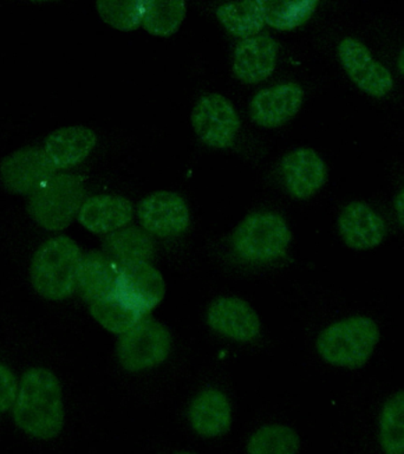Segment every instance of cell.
Wrapping results in <instances>:
<instances>
[{
	"mask_svg": "<svg viewBox=\"0 0 404 454\" xmlns=\"http://www.w3.org/2000/svg\"><path fill=\"white\" fill-rule=\"evenodd\" d=\"M13 419L21 431L34 438L53 439L62 432V386L52 372L32 368L25 372L18 387Z\"/></svg>",
	"mask_w": 404,
	"mask_h": 454,
	"instance_id": "obj_1",
	"label": "cell"
},
{
	"mask_svg": "<svg viewBox=\"0 0 404 454\" xmlns=\"http://www.w3.org/2000/svg\"><path fill=\"white\" fill-rule=\"evenodd\" d=\"M82 259L81 248L69 237L46 240L31 262V283L39 296L62 301L77 289Z\"/></svg>",
	"mask_w": 404,
	"mask_h": 454,
	"instance_id": "obj_2",
	"label": "cell"
},
{
	"mask_svg": "<svg viewBox=\"0 0 404 454\" xmlns=\"http://www.w3.org/2000/svg\"><path fill=\"white\" fill-rule=\"evenodd\" d=\"M378 340L379 329L375 321L365 316H354L322 330L317 350L328 364L354 369L367 364Z\"/></svg>",
	"mask_w": 404,
	"mask_h": 454,
	"instance_id": "obj_3",
	"label": "cell"
},
{
	"mask_svg": "<svg viewBox=\"0 0 404 454\" xmlns=\"http://www.w3.org/2000/svg\"><path fill=\"white\" fill-rule=\"evenodd\" d=\"M85 191L80 177L56 174L28 200V213L43 229L62 231L73 223L83 205Z\"/></svg>",
	"mask_w": 404,
	"mask_h": 454,
	"instance_id": "obj_4",
	"label": "cell"
},
{
	"mask_svg": "<svg viewBox=\"0 0 404 454\" xmlns=\"http://www.w3.org/2000/svg\"><path fill=\"white\" fill-rule=\"evenodd\" d=\"M292 234L285 220L272 212L248 215L233 234L237 254L247 262L276 261L285 254Z\"/></svg>",
	"mask_w": 404,
	"mask_h": 454,
	"instance_id": "obj_5",
	"label": "cell"
},
{
	"mask_svg": "<svg viewBox=\"0 0 404 454\" xmlns=\"http://www.w3.org/2000/svg\"><path fill=\"white\" fill-rule=\"evenodd\" d=\"M172 337L168 329L154 318H144L117 344L120 364L128 372H142L158 367L168 357Z\"/></svg>",
	"mask_w": 404,
	"mask_h": 454,
	"instance_id": "obj_6",
	"label": "cell"
},
{
	"mask_svg": "<svg viewBox=\"0 0 404 454\" xmlns=\"http://www.w3.org/2000/svg\"><path fill=\"white\" fill-rule=\"evenodd\" d=\"M193 129L209 147H230L240 129V119L232 103L220 94L202 96L191 113Z\"/></svg>",
	"mask_w": 404,
	"mask_h": 454,
	"instance_id": "obj_7",
	"label": "cell"
},
{
	"mask_svg": "<svg viewBox=\"0 0 404 454\" xmlns=\"http://www.w3.org/2000/svg\"><path fill=\"white\" fill-rule=\"evenodd\" d=\"M166 294L161 273L148 262L120 265L113 296L128 308L144 315L161 303Z\"/></svg>",
	"mask_w": 404,
	"mask_h": 454,
	"instance_id": "obj_8",
	"label": "cell"
},
{
	"mask_svg": "<svg viewBox=\"0 0 404 454\" xmlns=\"http://www.w3.org/2000/svg\"><path fill=\"white\" fill-rule=\"evenodd\" d=\"M338 56L347 76L361 90L374 98H383L392 91V74L374 59L363 43L344 38L338 45Z\"/></svg>",
	"mask_w": 404,
	"mask_h": 454,
	"instance_id": "obj_9",
	"label": "cell"
},
{
	"mask_svg": "<svg viewBox=\"0 0 404 454\" xmlns=\"http://www.w3.org/2000/svg\"><path fill=\"white\" fill-rule=\"evenodd\" d=\"M142 227L159 238L179 236L190 226V209L181 195L174 192H155L137 207Z\"/></svg>",
	"mask_w": 404,
	"mask_h": 454,
	"instance_id": "obj_10",
	"label": "cell"
},
{
	"mask_svg": "<svg viewBox=\"0 0 404 454\" xmlns=\"http://www.w3.org/2000/svg\"><path fill=\"white\" fill-rule=\"evenodd\" d=\"M0 176L7 191L34 194L56 176V168L44 149L23 148L3 160Z\"/></svg>",
	"mask_w": 404,
	"mask_h": 454,
	"instance_id": "obj_11",
	"label": "cell"
},
{
	"mask_svg": "<svg viewBox=\"0 0 404 454\" xmlns=\"http://www.w3.org/2000/svg\"><path fill=\"white\" fill-rule=\"evenodd\" d=\"M209 326L220 335L239 342H250L259 335L260 318L253 308L237 297H221L209 305Z\"/></svg>",
	"mask_w": 404,
	"mask_h": 454,
	"instance_id": "obj_12",
	"label": "cell"
},
{
	"mask_svg": "<svg viewBox=\"0 0 404 454\" xmlns=\"http://www.w3.org/2000/svg\"><path fill=\"white\" fill-rule=\"evenodd\" d=\"M303 102V89L292 82L262 89L252 99L251 116L254 122L261 127L283 126L296 116Z\"/></svg>",
	"mask_w": 404,
	"mask_h": 454,
	"instance_id": "obj_13",
	"label": "cell"
},
{
	"mask_svg": "<svg viewBox=\"0 0 404 454\" xmlns=\"http://www.w3.org/2000/svg\"><path fill=\"white\" fill-rule=\"evenodd\" d=\"M278 52V43L271 35L245 38L234 50L233 73L244 83L265 81L276 69Z\"/></svg>",
	"mask_w": 404,
	"mask_h": 454,
	"instance_id": "obj_14",
	"label": "cell"
},
{
	"mask_svg": "<svg viewBox=\"0 0 404 454\" xmlns=\"http://www.w3.org/2000/svg\"><path fill=\"white\" fill-rule=\"evenodd\" d=\"M282 174L287 192L299 200L317 193L328 177L324 161L308 148L289 153L283 159Z\"/></svg>",
	"mask_w": 404,
	"mask_h": 454,
	"instance_id": "obj_15",
	"label": "cell"
},
{
	"mask_svg": "<svg viewBox=\"0 0 404 454\" xmlns=\"http://www.w3.org/2000/svg\"><path fill=\"white\" fill-rule=\"evenodd\" d=\"M338 230L344 243L357 251L370 250L385 239V220L367 204L350 202L338 218Z\"/></svg>",
	"mask_w": 404,
	"mask_h": 454,
	"instance_id": "obj_16",
	"label": "cell"
},
{
	"mask_svg": "<svg viewBox=\"0 0 404 454\" xmlns=\"http://www.w3.org/2000/svg\"><path fill=\"white\" fill-rule=\"evenodd\" d=\"M134 208L131 202L117 195H96L83 202L78 222L95 234H110L123 229L131 222Z\"/></svg>",
	"mask_w": 404,
	"mask_h": 454,
	"instance_id": "obj_17",
	"label": "cell"
},
{
	"mask_svg": "<svg viewBox=\"0 0 404 454\" xmlns=\"http://www.w3.org/2000/svg\"><path fill=\"white\" fill-rule=\"evenodd\" d=\"M191 428L205 438L225 434L232 425V408L221 390L207 388L198 393L188 408Z\"/></svg>",
	"mask_w": 404,
	"mask_h": 454,
	"instance_id": "obj_18",
	"label": "cell"
},
{
	"mask_svg": "<svg viewBox=\"0 0 404 454\" xmlns=\"http://www.w3.org/2000/svg\"><path fill=\"white\" fill-rule=\"evenodd\" d=\"M96 141L94 131L87 127L60 128L46 138L44 152L56 169L70 168L90 155Z\"/></svg>",
	"mask_w": 404,
	"mask_h": 454,
	"instance_id": "obj_19",
	"label": "cell"
},
{
	"mask_svg": "<svg viewBox=\"0 0 404 454\" xmlns=\"http://www.w3.org/2000/svg\"><path fill=\"white\" fill-rule=\"evenodd\" d=\"M120 265L102 252L83 255L77 287L81 296L89 303L113 294Z\"/></svg>",
	"mask_w": 404,
	"mask_h": 454,
	"instance_id": "obj_20",
	"label": "cell"
},
{
	"mask_svg": "<svg viewBox=\"0 0 404 454\" xmlns=\"http://www.w3.org/2000/svg\"><path fill=\"white\" fill-rule=\"evenodd\" d=\"M216 17L226 30L236 37H254L265 25L264 3L262 0H248L223 4L216 10Z\"/></svg>",
	"mask_w": 404,
	"mask_h": 454,
	"instance_id": "obj_21",
	"label": "cell"
},
{
	"mask_svg": "<svg viewBox=\"0 0 404 454\" xmlns=\"http://www.w3.org/2000/svg\"><path fill=\"white\" fill-rule=\"evenodd\" d=\"M103 247L105 254L119 265L147 262L154 251L151 238L136 227H127L108 234Z\"/></svg>",
	"mask_w": 404,
	"mask_h": 454,
	"instance_id": "obj_22",
	"label": "cell"
},
{
	"mask_svg": "<svg viewBox=\"0 0 404 454\" xmlns=\"http://www.w3.org/2000/svg\"><path fill=\"white\" fill-rule=\"evenodd\" d=\"M379 443L385 454H404V389L390 397L383 406Z\"/></svg>",
	"mask_w": 404,
	"mask_h": 454,
	"instance_id": "obj_23",
	"label": "cell"
},
{
	"mask_svg": "<svg viewBox=\"0 0 404 454\" xmlns=\"http://www.w3.org/2000/svg\"><path fill=\"white\" fill-rule=\"evenodd\" d=\"M300 439L294 429L284 425H266L247 442V454H298Z\"/></svg>",
	"mask_w": 404,
	"mask_h": 454,
	"instance_id": "obj_24",
	"label": "cell"
},
{
	"mask_svg": "<svg viewBox=\"0 0 404 454\" xmlns=\"http://www.w3.org/2000/svg\"><path fill=\"white\" fill-rule=\"evenodd\" d=\"M187 5L184 2H163L147 0L144 27L145 31L158 37L175 34L186 17Z\"/></svg>",
	"mask_w": 404,
	"mask_h": 454,
	"instance_id": "obj_25",
	"label": "cell"
},
{
	"mask_svg": "<svg viewBox=\"0 0 404 454\" xmlns=\"http://www.w3.org/2000/svg\"><path fill=\"white\" fill-rule=\"evenodd\" d=\"M265 23L280 31L293 30L307 23L317 9L315 0H294V2H264Z\"/></svg>",
	"mask_w": 404,
	"mask_h": 454,
	"instance_id": "obj_26",
	"label": "cell"
},
{
	"mask_svg": "<svg viewBox=\"0 0 404 454\" xmlns=\"http://www.w3.org/2000/svg\"><path fill=\"white\" fill-rule=\"evenodd\" d=\"M90 314L103 326L113 333L129 332L134 325L141 321L142 316L133 309L128 308L122 301L110 294L102 300L90 303Z\"/></svg>",
	"mask_w": 404,
	"mask_h": 454,
	"instance_id": "obj_27",
	"label": "cell"
},
{
	"mask_svg": "<svg viewBox=\"0 0 404 454\" xmlns=\"http://www.w3.org/2000/svg\"><path fill=\"white\" fill-rule=\"evenodd\" d=\"M145 3L134 2H101L96 3V9L102 20L110 27L120 31H133L144 24Z\"/></svg>",
	"mask_w": 404,
	"mask_h": 454,
	"instance_id": "obj_28",
	"label": "cell"
},
{
	"mask_svg": "<svg viewBox=\"0 0 404 454\" xmlns=\"http://www.w3.org/2000/svg\"><path fill=\"white\" fill-rule=\"evenodd\" d=\"M18 382L12 371L0 364V414L14 406L18 394Z\"/></svg>",
	"mask_w": 404,
	"mask_h": 454,
	"instance_id": "obj_29",
	"label": "cell"
},
{
	"mask_svg": "<svg viewBox=\"0 0 404 454\" xmlns=\"http://www.w3.org/2000/svg\"><path fill=\"white\" fill-rule=\"evenodd\" d=\"M395 212L404 230V188L399 192L395 199Z\"/></svg>",
	"mask_w": 404,
	"mask_h": 454,
	"instance_id": "obj_30",
	"label": "cell"
},
{
	"mask_svg": "<svg viewBox=\"0 0 404 454\" xmlns=\"http://www.w3.org/2000/svg\"><path fill=\"white\" fill-rule=\"evenodd\" d=\"M397 64H399V69L400 71V74L404 76V48L402 49V51H400L399 56V60H397Z\"/></svg>",
	"mask_w": 404,
	"mask_h": 454,
	"instance_id": "obj_31",
	"label": "cell"
},
{
	"mask_svg": "<svg viewBox=\"0 0 404 454\" xmlns=\"http://www.w3.org/2000/svg\"><path fill=\"white\" fill-rule=\"evenodd\" d=\"M175 454H197V453H191V452H177Z\"/></svg>",
	"mask_w": 404,
	"mask_h": 454,
	"instance_id": "obj_32",
	"label": "cell"
}]
</instances>
